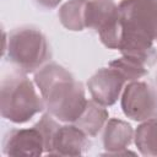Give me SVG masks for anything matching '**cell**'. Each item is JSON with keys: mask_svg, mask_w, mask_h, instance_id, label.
Wrapping results in <instances>:
<instances>
[{"mask_svg": "<svg viewBox=\"0 0 157 157\" xmlns=\"http://www.w3.org/2000/svg\"><path fill=\"white\" fill-rule=\"evenodd\" d=\"M86 28L93 29L108 49H117L121 37L119 7L114 0H87L85 12Z\"/></svg>", "mask_w": 157, "mask_h": 157, "instance_id": "277c9868", "label": "cell"}, {"mask_svg": "<svg viewBox=\"0 0 157 157\" xmlns=\"http://www.w3.org/2000/svg\"><path fill=\"white\" fill-rule=\"evenodd\" d=\"M4 56L21 72H36L50 60L52 52L47 37L33 26L17 27L7 37L4 32Z\"/></svg>", "mask_w": 157, "mask_h": 157, "instance_id": "3957f363", "label": "cell"}, {"mask_svg": "<svg viewBox=\"0 0 157 157\" xmlns=\"http://www.w3.org/2000/svg\"><path fill=\"white\" fill-rule=\"evenodd\" d=\"M2 152L6 156H40L45 153L43 135L36 125L12 129L4 137Z\"/></svg>", "mask_w": 157, "mask_h": 157, "instance_id": "9c48e42d", "label": "cell"}, {"mask_svg": "<svg viewBox=\"0 0 157 157\" xmlns=\"http://www.w3.org/2000/svg\"><path fill=\"white\" fill-rule=\"evenodd\" d=\"M126 80L113 67L98 69L87 81L91 98L103 107H110L118 102L126 86Z\"/></svg>", "mask_w": 157, "mask_h": 157, "instance_id": "52a82bcc", "label": "cell"}, {"mask_svg": "<svg viewBox=\"0 0 157 157\" xmlns=\"http://www.w3.org/2000/svg\"><path fill=\"white\" fill-rule=\"evenodd\" d=\"M134 134L135 130L128 121L117 118L108 119L102 134V142L105 150L104 155L108 156H121L128 153L135 155L134 152L128 150V147L134 140Z\"/></svg>", "mask_w": 157, "mask_h": 157, "instance_id": "30bf717a", "label": "cell"}, {"mask_svg": "<svg viewBox=\"0 0 157 157\" xmlns=\"http://www.w3.org/2000/svg\"><path fill=\"white\" fill-rule=\"evenodd\" d=\"M121 55L142 63L148 69L157 63V48L155 42L136 32L121 28V37L118 45Z\"/></svg>", "mask_w": 157, "mask_h": 157, "instance_id": "8fae6325", "label": "cell"}, {"mask_svg": "<svg viewBox=\"0 0 157 157\" xmlns=\"http://www.w3.org/2000/svg\"><path fill=\"white\" fill-rule=\"evenodd\" d=\"M36 87L25 72L17 70L6 75L0 85L1 117L13 124H25L42 113L45 103Z\"/></svg>", "mask_w": 157, "mask_h": 157, "instance_id": "7a4b0ae2", "label": "cell"}, {"mask_svg": "<svg viewBox=\"0 0 157 157\" xmlns=\"http://www.w3.org/2000/svg\"><path fill=\"white\" fill-rule=\"evenodd\" d=\"M156 86H157V74H156ZM157 88V87H156Z\"/></svg>", "mask_w": 157, "mask_h": 157, "instance_id": "e0dca14e", "label": "cell"}, {"mask_svg": "<svg viewBox=\"0 0 157 157\" xmlns=\"http://www.w3.org/2000/svg\"><path fill=\"white\" fill-rule=\"evenodd\" d=\"M134 142L142 156L157 157V118L140 123L134 134Z\"/></svg>", "mask_w": 157, "mask_h": 157, "instance_id": "5bb4252c", "label": "cell"}, {"mask_svg": "<svg viewBox=\"0 0 157 157\" xmlns=\"http://www.w3.org/2000/svg\"><path fill=\"white\" fill-rule=\"evenodd\" d=\"M90 147L88 136L75 124H59L45 150L50 156H81Z\"/></svg>", "mask_w": 157, "mask_h": 157, "instance_id": "ba28073f", "label": "cell"}, {"mask_svg": "<svg viewBox=\"0 0 157 157\" xmlns=\"http://www.w3.org/2000/svg\"><path fill=\"white\" fill-rule=\"evenodd\" d=\"M118 7L121 28L157 42V0H121Z\"/></svg>", "mask_w": 157, "mask_h": 157, "instance_id": "8992f818", "label": "cell"}, {"mask_svg": "<svg viewBox=\"0 0 157 157\" xmlns=\"http://www.w3.org/2000/svg\"><path fill=\"white\" fill-rule=\"evenodd\" d=\"M108 66L115 69L125 80L126 82H131V81H137L141 80L142 77H145L148 74V67L145 66L142 63L121 55L120 58H117L112 61H109Z\"/></svg>", "mask_w": 157, "mask_h": 157, "instance_id": "9a60e30c", "label": "cell"}, {"mask_svg": "<svg viewBox=\"0 0 157 157\" xmlns=\"http://www.w3.org/2000/svg\"><path fill=\"white\" fill-rule=\"evenodd\" d=\"M120 107L124 115L134 121L157 118V88L141 80L128 82L120 97Z\"/></svg>", "mask_w": 157, "mask_h": 157, "instance_id": "5b68a950", "label": "cell"}, {"mask_svg": "<svg viewBox=\"0 0 157 157\" xmlns=\"http://www.w3.org/2000/svg\"><path fill=\"white\" fill-rule=\"evenodd\" d=\"M34 83L49 114L60 123H76L88 99L83 85L66 67L47 63L34 72Z\"/></svg>", "mask_w": 157, "mask_h": 157, "instance_id": "6da1fadb", "label": "cell"}, {"mask_svg": "<svg viewBox=\"0 0 157 157\" xmlns=\"http://www.w3.org/2000/svg\"><path fill=\"white\" fill-rule=\"evenodd\" d=\"M34 1L43 10H54L61 2V0H34Z\"/></svg>", "mask_w": 157, "mask_h": 157, "instance_id": "2e32d148", "label": "cell"}, {"mask_svg": "<svg viewBox=\"0 0 157 157\" xmlns=\"http://www.w3.org/2000/svg\"><path fill=\"white\" fill-rule=\"evenodd\" d=\"M87 0H67L59 7L58 17L60 23L69 31L81 32L86 28L85 12Z\"/></svg>", "mask_w": 157, "mask_h": 157, "instance_id": "4fadbf2b", "label": "cell"}, {"mask_svg": "<svg viewBox=\"0 0 157 157\" xmlns=\"http://www.w3.org/2000/svg\"><path fill=\"white\" fill-rule=\"evenodd\" d=\"M108 118L109 113L105 107L98 104L93 99H88L85 110L76 120L75 125L78 126L88 137H96L103 131Z\"/></svg>", "mask_w": 157, "mask_h": 157, "instance_id": "7c38bea8", "label": "cell"}]
</instances>
